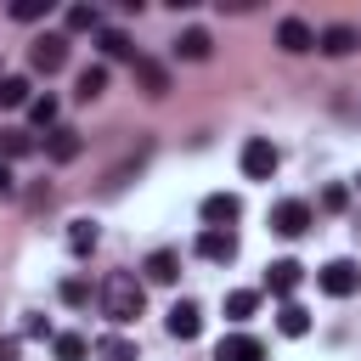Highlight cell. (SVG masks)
Wrapping results in <instances>:
<instances>
[{
    "label": "cell",
    "mask_w": 361,
    "mask_h": 361,
    "mask_svg": "<svg viewBox=\"0 0 361 361\" xmlns=\"http://www.w3.org/2000/svg\"><path fill=\"white\" fill-rule=\"evenodd\" d=\"M141 305H147V293H141V282H135L130 271H113V276L102 282V310H107L113 327H130V322L141 316Z\"/></svg>",
    "instance_id": "cell-1"
},
{
    "label": "cell",
    "mask_w": 361,
    "mask_h": 361,
    "mask_svg": "<svg viewBox=\"0 0 361 361\" xmlns=\"http://www.w3.org/2000/svg\"><path fill=\"white\" fill-rule=\"evenodd\" d=\"M28 68H34V73L68 68V34H39V39L28 45Z\"/></svg>",
    "instance_id": "cell-2"
},
{
    "label": "cell",
    "mask_w": 361,
    "mask_h": 361,
    "mask_svg": "<svg viewBox=\"0 0 361 361\" xmlns=\"http://www.w3.org/2000/svg\"><path fill=\"white\" fill-rule=\"evenodd\" d=\"M271 231H282V237H305V231H310V203H299V197L276 203V209H271Z\"/></svg>",
    "instance_id": "cell-3"
},
{
    "label": "cell",
    "mask_w": 361,
    "mask_h": 361,
    "mask_svg": "<svg viewBox=\"0 0 361 361\" xmlns=\"http://www.w3.org/2000/svg\"><path fill=\"white\" fill-rule=\"evenodd\" d=\"M243 175H248V180H271V175H276V147L254 135V141L243 147Z\"/></svg>",
    "instance_id": "cell-4"
},
{
    "label": "cell",
    "mask_w": 361,
    "mask_h": 361,
    "mask_svg": "<svg viewBox=\"0 0 361 361\" xmlns=\"http://www.w3.org/2000/svg\"><path fill=\"white\" fill-rule=\"evenodd\" d=\"M237 214H243V203H237L231 192H209V197H203V220H209V231H231Z\"/></svg>",
    "instance_id": "cell-5"
},
{
    "label": "cell",
    "mask_w": 361,
    "mask_h": 361,
    "mask_svg": "<svg viewBox=\"0 0 361 361\" xmlns=\"http://www.w3.org/2000/svg\"><path fill=\"white\" fill-rule=\"evenodd\" d=\"M147 152H152V141H141V147H135V152H130L124 164H113V169H107V180H102V192H107V197H118V192L130 186V175H135V169L147 164Z\"/></svg>",
    "instance_id": "cell-6"
},
{
    "label": "cell",
    "mask_w": 361,
    "mask_h": 361,
    "mask_svg": "<svg viewBox=\"0 0 361 361\" xmlns=\"http://www.w3.org/2000/svg\"><path fill=\"white\" fill-rule=\"evenodd\" d=\"M316 282H322V293L344 299V293H355V282H361V276H355V265H350V259H333V265H322V276H316Z\"/></svg>",
    "instance_id": "cell-7"
},
{
    "label": "cell",
    "mask_w": 361,
    "mask_h": 361,
    "mask_svg": "<svg viewBox=\"0 0 361 361\" xmlns=\"http://www.w3.org/2000/svg\"><path fill=\"white\" fill-rule=\"evenodd\" d=\"M214 361H265V344L248 338V333H226L220 350H214Z\"/></svg>",
    "instance_id": "cell-8"
},
{
    "label": "cell",
    "mask_w": 361,
    "mask_h": 361,
    "mask_svg": "<svg viewBox=\"0 0 361 361\" xmlns=\"http://www.w3.org/2000/svg\"><path fill=\"white\" fill-rule=\"evenodd\" d=\"M276 45L299 56V51H316V34H310V23H299V17H282V23H276Z\"/></svg>",
    "instance_id": "cell-9"
},
{
    "label": "cell",
    "mask_w": 361,
    "mask_h": 361,
    "mask_svg": "<svg viewBox=\"0 0 361 361\" xmlns=\"http://www.w3.org/2000/svg\"><path fill=\"white\" fill-rule=\"evenodd\" d=\"M355 45H361V34H355L350 23H333V28L316 34V51H327V56H350Z\"/></svg>",
    "instance_id": "cell-10"
},
{
    "label": "cell",
    "mask_w": 361,
    "mask_h": 361,
    "mask_svg": "<svg viewBox=\"0 0 361 361\" xmlns=\"http://www.w3.org/2000/svg\"><path fill=\"white\" fill-rule=\"evenodd\" d=\"M175 338H197L203 333V310L192 305V299H180V305H169V322H164Z\"/></svg>",
    "instance_id": "cell-11"
},
{
    "label": "cell",
    "mask_w": 361,
    "mask_h": 361,
    "mask_svg": "<svg viewBox=\"0 0 361 361\" xmlns=\"http://www.w3.org/2000/svg\"><path fill=\"white\" fill-rule=\"evenodd\" d=\"M197 254L214 259V265H231V259H237V237H231V231H203V237H197Z\"/></svg>",
    "instance_id": "cell-12"
},
{
    "label": "cell",
    "mask_w": 361,
    "mask_h": 361,
    "mask_svg": "<svg viewBox=\"0 0 361 361\" xmlns=\"http://www.w3.org/2000/svg\"><path fill=\"white\" fill-rule=\"evenodd\" d=\"M45 152H51L56 164H73V158L85 152V141H79V130H62V124H56V130H51V141H45Z\"/></svg>",
    "instance_id": "cell-13"
},
{
    "label": "cell",
    "mask_w": 361,
    "mask_h": 361,
    "mask_svg": "<svg viewBox=\"0 0 361 361\" xmlns=\"http://www.w3.org/2000/svg\"><path fill=\"white\" fill-rule=\"evenodd\" d=\"M141 271H147L152 282H175V276H180V254H175V248H152Z\"/></svg>",
    "instance_id": "cell-14"
},
{
    "label": "cell",
    "mask_w": 361,
    "mask_h": 361,
    "mask_svg": "<svg viewBox=\"0 0 361 361\" xmlns=\"http://www.w3.org/2000/svg\"><path fill=\"white\" fill-rule=\"evenodd\" d=\"M299 276H305V265H299V259H276V265L265 271V288H271V293H293V288H299Z\"/></svg>",
    "instance_id": "cell-15"
},
{
    "label": "cell",
    "mask_w": 361,
    "mask_h": 361,
    "mask_svg": "<svg viewBox=\"0 0 361 361\" xmlns=\"http://www.w3.org/2000/svg\"><path fill=\"white\" fill-rule=\"evenodd\" d=\"M135 79H141V90H147V96H164V90H169L164 62H152V56H135Z\"/></svg>",
    "instance_id": "cell-16"
},
{
    "label": "cell",
    "mask_w": 361,
    "mask_h": 361,
    "mask_svg": "<svg viewBox=\"0 0 361 361\" xmlns=\"http://www.w3.org/2000/svg\"><path fill=\"white\" fill-rule=\"evenodd\" d=\"M175 51H180L186 62H209V51H214V39H209L203 28H186V34L175 39Z\"/></svg>",
    "instance_id": "cell-17"
},
{
    "label": "cell",
    "mask_w": 361,
    "mask_h": 361,
    "mask_svg": "<svg viewBox=\"0 0 361 361\" xmlns=\"http://www.w3.org/2000/svg\"><path fill=\"white\" fill-rule=\"evenodd\" d=\"M276 327H282L288 338H305V333H310V310H305V305H282V310H276Z\"/></svg>",
    "instance_id": "cell-18"
},
{
    "label": "cell",
    "mask_w": 361,
    "mask_h": 361,
    "mask_svg": "<svg viewBox=\"0 0 361 361\" xmlns=\"http://www.w3.org/2000/svg\"><path fill=\"white\" fill-rule=\"evenodd\" d=\"M254 305H259V293H254V288H231V293H226V316H231V322H248V316H254Z\"/></svg>",
    "instance_id": "cell-19"
},
{
    "label": "cell",
    "mask_w": 361,
    "mask_h": 361,
    "mask_svg": "<svg viewBox=\"0 0 361 361\" xmlns=\"http://www.w3.org/2000/svg\"><path fill=\"white\" fill-rule=\"evenodd\" d=\"M34 96H28V79L23 73H6L0 79V107H28Z\"/></svg>",
    "instance_id": "cell-20"
},
{
    "label": "cell",
    "mask_w": 361,
    "mask_h": 361,
    "mask_svg": "<svg viewBox=\"0 0 361 361\" xmlns=\"http://www.w3.org/2000/svg\"><path fill=\"white\" fill-rule=\"evenodd\" d=\"M102 90H107V68H85V73H79V85H73V96H79V102H96Z\"/></svg>",
    "instance_id": "cell-21"
},
{
    "label": "cell",
    "mask_w": 361,
    "mask_h": 361,
    "mask_svg": "<svg viewBox=\"0 0 361 361\" xmlns=\"http://www.w3.org/2000/svg\"><path fill=\"white\" fill-rule=\"evenodd\" d=\"M28 152H34L28 130H0V158H28Z\"/></svg>",
    "instance_id": "cell-22"
},
{
    "label": "cell",
    "mask_w": 361,
    "mask_h": 361,
    "mask_svg": "<svg viewBox=\"0 0 361 361\" xmlns=\"http://www.w3.org/2000/svg\"><path fill=\"white\" fill-rule=\"evenodd\" d=\"M62 23H68V34H85V28H96V23H102V11H96V6H68V17H62Z\"/></svg>",
    "instance_id": "cell-23"
},
{
    "label": "cell",
    "mask_w": 361,
    "mask_h": 361,
    "mask_svg": "<svg viewBox=\"0 0 361 361\" xmlns=\"http://www.w3.org/2000/svg\"><path fill=\"white\" fill-rule=\"evenodd\" d=\"M68 248H73V254H90V248H96V226H90V220H73V226H68Z\"/></svg>",
    "instance_id": "cell-24"
},
{
    "label": "cell",
    "mask_w": 361,
    "mask_h": 361,
    "mask_svg": "<svg viewBox=\"0 0 361 361\" xmlns=\"http://www.w3.org/2000/svg\"><path fill=\"white\" fill-rule=\"evenodd\" d=\"M51 344H56V361H85V350H90L79 333H56Z\"/></svg>",
    "instance_id": "cell-25"
},
{
    "label": "cell",
    "mask_w": 361,
    "mask_h": 361,
    "mask_svg": "<svg viewBox=\"0 0 361 361\" xmlns=\"http://www.w3.org/2000/svg\"><path fill=\"white\" fill-rule=\"evenodd\" d=\"M96 350H102V361H141V355H135V344H130V338H102V344H96Z\"/></svg>",
    "instance_id": "cell-26"
},
{
    "label": "cell",
    "mask_w": 361,
    "mask_h": 361,
    "mask_svg": "<svg viewBox=\"0 0 361 361\" xmlns=\"http://www.w3.org/2000/svg\"><path fill=\"white\" fill-rule=\"evenodd\" d=\"M56 293H62V305H90V282H85V276H68Z\"/></svg>",
    "instance_id": "cell-27"
},
{
    "label": "cell",
    "mask_w": 361,
    "mask_h": 361,
    "mask_svg": "<svg viewBox=\"0 0 361 361\" xmlns=\"http://www.w3.org/2000/svg\"><path fill=\"white\" fill-rule=\"evenodd\" d=\"M45 11H51L45 0H17V6H11V17H17V23H39Z\"/></svg>",
    "instance_id": "cell-28"
},
{
    "label": "cell",
    "mask_w": 361,
    "mask_h": 361,
    "mask_svg": "<svg viewBox=\"0 0 361 361\" xmlns=\"http://www.w3.org/2000/svg\"><path fill=\"white\" fill-rule=\"evenodd\" d=\"M28 113H34V124H45V130L56 124V102H51V96H34V102H28Z\"/></svg>",
    "instance_id": "cell-29"
},
{
    "label": "cell",
    "mask_w": 361,
    "mask_h": 361,
    "mask_svg": "<svg viewBox=\"0 0 361 361\" xmlns=\"http://www.w3.org/2000/svg\"><path fill=\"white\" fill-rule=\"evenodd\" d=\"M102 51H107V56H130V39H124L118 28H107V34H102Z\"/></svg>",
    "instance_id": "cell-30"
},
{
    "label": "cell",
    "mask_w": 361,
    "mask_h": 361,
    "mask_svg": "<svg viewBox=\"0 0 361 361\" xmlns=\"http://www.w3.org/2000/svg\"><path fill=\"white\" fill-rule=\"evenodd\" d=\"M11 192H17V175H11V164L0 158V197H11Z\"/></svg>",
    "instance_id": "cell-31"
},
{
    "label": "cell",
    "mask_w": 361,
    "mask_h": 361,
    "mask_svg": "<svg viewBox=\"0 0 361 361\" xmlns=\"http://www.w3.org/2000/svg\"><path fill=\"white\" fill-rule=\"evenodd\" d=\"M0 361H17V338H0Z\"/></svg>",
    "instance_id": "cell-32"
},
{
    "label": "cell",
    "mask_w": 361,
    "mask_h": 361,
    "mask_svg": "<svg viewBox=\"0 0 361 361\" xmlns=\"http://www.w3.org/2000/svg\"><path fill=\"white\" fill-rule=\"evenodd\" d=\"M355 186H361V175H355Z\"/></svg>",
    "instance_id": "cell-33"
}]
</instances>
